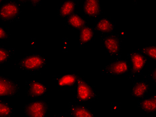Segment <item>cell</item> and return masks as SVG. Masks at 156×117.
I'll list each match as a JSON object with an SVG mask.
<instances>
[{
  "label": "cell",
  "instance_id": "obj_1",
  "mask_svg": "<svg viewBox=\"0 0 156 117\" xmlns=\"http://www.w3.org/2000/svg\"><path fill=\"white\" fill-rule=\"evenodd\" d=\"M48 60L40 53H29L16 60L14 66L31 74H37L46 68Z\"/></svg>",
  "mask_w": 156,
  "mask_h": 117
},
{
  "label": "cell",
  "instance_id": "obj_2",
  "mask_svg": "<svg viewBox=\"0 0 156 117\" xmlns=\"http://www.w3.org/2000/svg\"><path fill=\"white\" fill-rule=\"evenodd\" d=\"M26 0H7L0 5V22H19L22 14V5Z\"/></svg>",
  "mask_w": 156,
  "mask_h": 117
},
{
  "label": "cell",
  "instance_id": "obj_3",
  "mask_svg": "<svg viewBox=\"0 0 156 117\" xmlns=\"http://www.w3.org/2000/svg\"><path fill=\"white\" fill-rule=\"evenodd\" d=\"M123 35L114 31L108 34H100V40L106 50L112 57L117 59L122 58L121 48Z\"/></svg>",
  "mask_w": 156,
  "mask_h": 117
},
{
  "label": "cell",
  "instance_id": "obj_4",
  "mask_svg": "<svg viewBox=\"0 0 156 117\" xmlns=\"http://www.w3.org/2000/svg\"><path fill=\"white\" fill-rule=\"evenodd\" d=\"M75 89L73 98L77 102L94 101L99 97V93L95 88L81 76L78 79Z\"/></svg>",
  "mask_w": 156,
  "mask_h": 117
},
{
  "label": "cell",
  "instance_id": "obj_5",
  "mask_svg": "<svg viewBox=\"0 0 156 117\" xmlns=\"http://www.w3.org/2000/svg\"><path fill=\"white\" fill-rule=\"evenodd\" d=\"M127 57L131 60L129 64V72L128 74L129 79L132 81L137 80V76L147 65L148 59L146 56L138 50V49H134L127 54Z\"/></svg>",
  "mask_w": 156,
  "mask_h": 117
},
{
  "label": "cell",
  "instance_id": "obj_6",
  "mask_svg": "<svg viewBox=\"0 0 156 117\" xmlns=\"http://www.w3.org/2000/svg\"><path fill=\"white\" fill-rule=\"evenodd\" d=\"M49 108L44 99H32L23 105V111L26 117H47Z\"/></svg>",
  "mask_w": 156,
  "mask_h": 117
},
{
  "label": "cell",
  "instance_id": "obj_7",
  "mask_svg": "<svg viewBox=\"0 0 156 117\" xmlns=\"http://www.w3.org/2000/svg\"><path fill=\"white\" fill-rule=\"evenodd\" d=\"M21 90L19 81L0 74V97L15 98L18 97Z\"/></svg>",
  "mask_w": 156,
  "mask_h": 117
},
{
  "label": "cell",
  "instance_id": "obj_8",
  "mask_svg": "<svg viewBox=\"0 0 156 117\" xmlns=\"http://www.w3.org/2000/svg\"><path fill=\"white\" fill-rule=\"evenodd\" d=\"M129 72V62L126 58H118L113 60L100 70L102 74L118 76L128 74Z\"/></svg>",
  "mask_w": 156,
  "mask_h": 117
},
{
  "label": "cell",
  "instance_id": "obj_9",
  "mask_svg": "<svg viewBox=\"0 0 156 117\" xmlns=\"http://www.w3.org/2000/svg\"><path fill=\"white\" fill-rule=\"evenodd\" d=\"M80 74L77 72H67L60 74H54L53 80L57 82L61 90H74L76 87Z\"/></svg>",
  "mask_w": 156,
  "mask_h": 117
},
{
  "label": "cell",
  "instance_id": "obj_10",
  "mask_svg": "<svg viewBox=\"0 0 156 117\" xmlns=\"http://www.w3.org/2000/svg\"><path fill=\"white\" fill-rule=\"evenodd\" d=\"M25 84L26 96L31 99L44 97L48 93V86L40 80H26L25 81Z\"/></svg>",
  "mask_w": 156,
  "mask_h": 117
},
{
  "label": "cell",
  "instance_id": "obj_11",
  "mask_svg": "<svg viewBox=\"0 0 156 117\" xmlns=\"http://www.w3.org/2000/svg\"><path fill=\"white\" fill-rule=\"evenodd\" d=\"M67 113L72 117H97L95 112L88 106L69 102Z\"/></svg>",
  "mask_w": 156,
  "mask_h": 117
},
{
  "label": "cell",
  "instance_id": "obj_12",
  "mask_svg": "<svg viewBox=\"0 0 156 117\" xmlns=\"http://www.w3.org/2000/svg\"><path fill=\"white\" fill-rule=\"evenodd\" d=\"M94 27L95 30L100 31L101 34H108L113 32L115 30L116 22L108 16H101L97 17L95 20Z\"/></svg>",
  "mask_w": 156,
  "mask_h": 117
},
{
  "label": "cell",
  "instance_id": "obj_13",
  "mask_svg": "<svg viewBox=\"0 0 156 117\" xmlns=\"http://www.w3.org/2000/svg\"><path fill=\"white\" fill-rule=\"evenodd\" d=\"M84 13L91 17H98L104 13V9L99 0H85L83 4Z\"/></svg>",
  "mask_w": 156,
  "mask_h": 117
},
{
  "label": "cell",
  "instance_id": "obj_14",
  "mask_svg": "<svg viewBox=\"0 0 156 117\" xmlns=\"http://www.w3.org/2000/svg\"><path fill=\"white\" fill-rule=\"evenodd\" d=\"M150 88V83L149 82L148 80L145 79L143 80L137 79L133 81L131 94L135 98H141L147 94Z\"/></svg>",
  "mask_w": 156,
  "mask_h": 117
},
{
  "label": "cell",
  "instance_id": "obj_15",
  "mask_svg": "<svg viewBox=\"0 0 156 117\" xmlns=\"http://www.w3.org/2000/svg\"><path fill=\"white\" fill-rule=\"evenodd\" d=\"M137 106L145 114H152L156 111V94L143 97L137 102Z\"/></svg>",
  "mask_w": 156,
  "mask_h": 117
},
{
  "label": "cell",
  "instance_id": "obj_16",
  "mask_svg": "<svg viewBox=\"0 0 156 117\" xmlns=\"http://www.w3.org/2000/svg\"><path fill=\"white\" fill-rule=\"evenodd\" d=\"M79 0H64L58 6V15L62 18H66L74 12Z\"/></svg>",
  "mask_w": 156,
  "mask_h": 117
},
{
  "label": "cell",
  "instance_id": "obj_17",
  "mask_svg": "<svg viewBox=\"0 0 156 117\" xmlns=\"http://www.w3.org/2000/svg\"><path fill=\"white\" fill-rule=\"evenodd\" d=\"M63 23L67 26L73 28H77V29H80V28L88 24L85 17L75 12L63 19Z\"/></svg>",
  "mask_w": 156,
  "mask_h": 117
},
{
  "label": "cell",
  "instance_id": "obj_18",
  "mask_svg": "<svg viewBox=\"0 0 156 117\" xmlns=\"http://www.w3.org/2000/svg\"><path fill=\"white\" fill-rule=\"evenodd\" d=\"M95 30L94 26L86 25L80 29L79 33V46L83 47L87 42L93 40L95 35Z\"/></svg>",
  "mask_w": 156,
  "mask_h": 117
},
{
  "label": "cell",
  "instance_id": "obj_19",
  "mask_svg": "<svg viewBox=\"0 0 156 117\" xmlns=\"http://www.w3.org/2000/svg\"><path fill=\"white\" fill-rule=\"evenodd\" d=\"M15 52L14 48L6 47L0 43V66L8 63Z\"/></svg>",
  "mask_w": 156,
  "mask_h": 117
},
{
  "label": "cell",
  "instance_id": "obj_20",
  "mask_svg": "<svg viewBox=\"0 0 156 117\" xmlns=\"http://www.w3.org/2000/svg\"><path fill=\"white\" fill-rule=\"evenodd\" d=\"M15 114L13 106L8 102L0 98V117H13Z\"/></svg>",
  "mask_w": 156,
  "mask_h": 117
},
{
  "label": "cell",
  "instance_id": "obj_21",
  "mask_svg": "<svg viewBox=\"0 0 156 117\" xmlns=\"http://www.w3.org/2000/svg\"><path fill=\"white\" fill-rule=\"evenodd\" d=\"M138 50L142 53L145 56L146 55L151 59L155 60L156 58V48L154 44H149L145 46L138 48Z\"/></svg>",
  "mask_w": 156,
  "mask_h": 117
},
{
  "label": "cell",
  "instance_id": "obj_22",
  "mask_svg": "<svg viewBox=\"0 0 156 117\" xmlns=\"http://www.w3.org/2000/svg\"><path fill=\"white\" fill-rule=\"evenodd\" d=\"M11 38V33L8 27L0 26V40H8Z\"/></svg>",
  "mask_w": 156,
  "mask_h": 117
},
{
  "label": "cell",
  "instance_id": "obj_23",
  "mask_svg": "<svg viewBox=\"0 0 156 117\" xmlns=\"http://www.w3.org/2000/svg\"><path fill=\"white\" fill-rule=\"evenodd\" d=\"M144 79L147 80H151L154 84L156 83V68H153L148 74H145Z\"/></svg>",
  "mask_w": 156,
  "mask_h": 117
},
{
  "label": "cell",
  "instance_id": "obj_24",
  "mask_svg": "<svg viewBox=\"0 0 156 117\" xmlns=\"http://www.w3.org/2000/svg\"><path fill=\"white\" fill-rule=\"evenodd\" d=\"M112 111L113 112H118L120 108H121V104L119 102H112Z\"/></svg>",
  "mask_w": 156,
  "mask_h": 117
},
{
  "label": "cell",
  "instance_id": "obj_25",
  "mask_svg": "<svg viewBox=\"0 0 156 117\" xmlns=\"http://www.w3.org/2000/svg\"><path fill=\"white\" fill-rule=\"evenodd\" d=\"M26 2H29L31 7H35L40 5L41 1V0H30V1H26Z\"/></svg>",
  "mask_w": 156,
  "mask_h": 117
},
{
  "label": "cell",
  "instance_id": "obj_26",
  "mask_svg": "<svg viewBox=\"0 0 156 117\" xmlns=\"http://www.w3.org/2000/svg\"><path fill=\"white\" fill-rule=\"evenodd\" d=\"M52 117H72V116H71L67 112H66V113L59 112V113H55Z\"/></svg>",
  "mask_w": 156,
  "mask_h": 117
},
{
  "label": "cell",
  "instance_id": "obj_27",
  "mask_svg": "<svg viewBox=\"0 0 156 117\" xmlns=\"http://www.w3.org/2000/svg\"><path fill=\"white\" fill-rule=\"evenodd\" d=\"M3 0H0V5H1V4H2V3H3Z\"/></svg>",
  "mask_w": 156,
  "mask_h": 117
}]
</instances>
